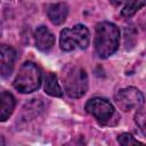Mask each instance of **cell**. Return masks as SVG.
<instances>
[{
	"label": "cell",
	"instance_id": "6da1fadb",
	"mask_svg": "<svg viewBox=\"0 0 146 146\" xmlns=\"http://www.w3.org/2000/svg\"><path fill=\"white\" fill-rule=\"evenodd\" d=\"M120 42L119 27L110 22H102L96 25L94 46L97 55L100 58H107L113 55Z\"/></svg>",
	"mask_w": 146,
	"mask_h": 146
},
{
	"label": "cell",
	"instance_id": "2e32d148",
	"mask_svg": "<svg viewBox=\"0 0 146 146\" xmlns=\"http://www.w3.org/2000/svg\"><path fill=\"white\" fill-rule=\"evenodd\" d=\"M113 6H115V7H120V6H122V5H124V3H127L129 0H108Z\"/></svg>",
	"mask_w": 146,
	"mask_h": 146
},
{
	"label": "cell",
	"instance_id": "52a82bcc",
	"mask_svg": "<svg viewBox=\"0 0 146 146\" xmlns=\"http://www.w3.org/2000/svg\"><path fill=\"white\" fill-rule=\"evenodd\" d=\"M0 58H1V76L7 78L8 75L11 74L15 66V60H16L15 49L7 44H1Z\"/></svg>",
	"mask_w": 146,
	"mask_h": 146
},
{
	"label": "cell",
	"instance_id": "8fae6325",
	"mask_svg": "<svg viewBox=\"0 0 146 146\" xmlns=\"http://www.w3.org/2000/svg\"><path fill=\"white\" fill-rule=\"evenodd\" d=\"M44 91L52 97H62L63 91L62 88L57 81V76L54 73H47L44 76V84H43Z\"/></svg>",
	"mask_w": 146,
	"mask_h": 146
},
{
	"label": "cell",
	"instance_id": "7a4b0ae2",
	"mask_svg": "<svg viewBox=\"0 0 146 146\" xmlns=\"http://www.w3.org/2000/svg\"><path fill=\"white\" fill-rule=\"evenodd\" d=\"M41 81V71L36 64L26 62L22 65L14 80V88L22 94H30L40 88Z\"/></svg>",
	"mask_w": 146,
	"mask_h": 146
},
{
	"label": "cell",
	"instance_id": "4fadbf2b",
	"mask_svg": "<svg viewBox=\"0 0 146 146\" xmlns=\"http://www.w3.org/2000/svg\"><path fill=\"white\" fill-rule=\"evenodd\" d=\"M41 110H42V104L39 102V100H36V99H32V102H30V103H27L25 106H24V108H23V113H24V115H23V117L25 119V120H27V119H31L30 117V113H35L36 115L41 112Z\"/></svg>",
	"mask_w": 146,
	"mask_h": 146
},
{
	"label": "cell",
	"instance_id": "277c9868",
	"mask_svg": "<svg viewBox=\"0 0 146 146\" xmlns=\"http://www.w3.org/2000/svg\"><path fill=\"white\" fill-rule=\"evenodd\" d=\"M65 90L72 98L82 97L88 90V75L87 72L80 66L71 67L65 75Z\"/></svg>",
	"mask_w": 146,
	"mask_h": 146
},
{
	"label": "cell",
	"instance_id": "7c38bea8",
	"mask_svg": "<svg viewBox=\"0 0 146 146\" xmlns=\"http://www.w3.org/2000/svg\"><path fill=\"white\" fill-rule=\"evenodd\" d=\"M146 5V0H129L124 8L122 9L121 14L124 17H131L133 16L139 9H141Z\"/></svg>",
	"mask_w": 146,
	"mask_h": 146
},
{
	"label": "cell",
	"instance_id": "8992f818",
	"mask_svg": "<svg viewBox=\"0 0 146 146\" xmlns=\"http://www.w3.org/2000/svg\"><path fill=\"white\" fill-rule=\"evenodd\" d=\"M114 100H115L117 107L124 112L138 110L145 103L144 95L140 92V90H138L137 88H133V87L120 89L115 94Z\"/></svg>",
	"mask_w": 146,
	"mask_h": 146
},
{
	"label": "cell",
	"instance_id": "3957f363",
	"mask_svg": "<svg viewBox=\"0 0 146 146\" xmlns=\"http://www.w3.org/2000/svg\"><path fill=\"white\" fill-rule=\"evenodd\" d=\"M89 41H90L89 30L82 24H78L73 27L64 29L60 32L59 44L62 50L64 51H71L76 48L86 49L89 46Z\"/></svg>",
	"mask_w": 146,
	"mask_h": 146
},
{
	"label": "cell",
	"instance_id": "9a60e30c",
	"mask_svg": "<svg viewBox=\"0 0 146 146\" xmlns=\"http://www.w3.org/2000/svg\"><path fill=\"white\" fill-rule=\"evenodd\" d=\"M117 141L119 144L123 145V146H131V145H137V144H143L141 141L135 139V137L131 133L128 132H123L117 137Z\"/></svg>",
	"mask_w": 146,
	"mask_h": 146
},
{
	"label": "cell",
	"instance_id": "5b68a950",
	"mask_svg": "<svg viewBox=\"0 0 146 146\" xmlns=\"http://www.w3.org/2000/svg\"><path fill=\"white\" fill-rule=\"evenodd\" d=\"M86 111L87 113L91 114L97 121L104 124H110L111 121L116 116L115 108L110 103V100L105 98H91L86 104Z\"/></svg>",
	"mask_w": 146,
	"mask_h": 146
},
{
	"label": "cell",
	"instance_id": "ba28073f",
	"mask_svg": "<svg viewBox=\"0 0 146 146\" xmlns=\"http://www.w3.org/2000/svg\"><path fill=\"white\" fill-rule=\"evenodd\" d=\"M34 39L36 48L41 51H48L55 44V36L46 26L36 27L34 31Z\"/></svg>",
	"mask_w": 146,
	"mask_h": 146
},
{
	"label": "cell",
	"instance_id": "9c48e42d",
	"mask_svg": "<svg viewBox=\"0 0 146 146\" xmlns=\"http://www.w3.org/2000/svg\"><path fill=\"white\" fill-rule=\"evenodd\" d=\"M68 14V6L65 2L52 3L47 9V15L50 22L55 25H60L65 22Z\"/></svg>",
	"mask_w": 146,
	"mask_h": 146
},
{
	"label": "cell",
	"instance_id": "30bf717a",
	"mask_svg": "<svg viewBox=\"0 0 146 146\" xmlns=\"http://www.w3.org/2000/svg\"><path fill=\"white\" fill-rule=\"evenodd\" d=\"M15 98L10 92L2 91L0 95V120L5 122L15 108Z\"/></svg>",
	"mask_w": 146,
	"mask_h": 146
},
{
	"label": "cell",
	"instance_id": "5bb4252c",
	"mask_svg": "<svg viewBox=\"0 0 146 146\" xmlns=\"http://www.w3.org/2000/svg\"><path fill=\"white\" fill-rule=\"evenodd\" d=\"M135 121L143 135L146 137V106H141L140 108H138L137 113L135 114Z\"/></svg>",
	"mask_w": 146,
	"mask_h": 146
}]
</instances>
